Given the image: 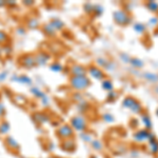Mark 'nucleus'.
Segmentation results:
<instances>
[{
  "mask_svg": "<svg viewBox=\"0 0 158 158\" xmlns=\"http://www.w3.org/2000/svg\"><path fill=\"white\" fill-rule=\"evenodd\" d=\"M130 64L132 65V68L133 69H136V70H140V69H142L144 67V62L143 60H141L140 58H131V61H130Z\"/></svg>",
  "mask_w": 158,
  "mask_h": 158,
  "instance_id": "nucleus-9",
  "label": "nucleus"
},
{
  "mask_svg": "<svg viewBox=\"0 0 158 158\" xmlns=\"http://www.w3.org/2000/svg\"><path fill=\"white\" fill-rule=\"evenodd\" d=\"M57 134L60 138H63V139H69L73 136L74 134V131H73V128L71 126H62L61 128H59V130L57 131Z\"/></svg>",
  "mask_w": 158,
  "mask_h": 158,
  "instance_id": "nucleus-5",
  "label": "nucleus"
},
{
  "mask_svg": "<svg viewBox=\"0 0 158 158\" xmlns=\"http://www.w3.org/2000/svg\"><path fill=\"white\" fill-rule=\"evenodd\" d=\"M141 122L144 126V129L148 130V131H150V130L153 128V122L149 114H147V113L141 114Z\"/></svg>",
  "mask_w": 158,
  "mask_h": 158,
  "instance_id": "nucleus-8",
  "label": "nucleus"
},
{
  "mask_svg": "<svg viewBox=\"0 0 158 158\" xmlns=\"http://www.w3.org/2000/svg\"><path fill=\"white\" fill-rule=\"evenodd\" d=\"M7 131H9V124L7 123H3L0 127V133H6Z\"/></svg>",
  "mask_w": 158,
  "mask_h": 158,
  "instance_id": "nucleus-21",
  "label": "nucleus"
},
{
  "mask_svg": "<svg viewBox=\"0 0 158 158\" xmlns=\"http://www.w3.org/2000/svg\"><path fill=\"white\" fill-rule=\"evenodd\" d=\"M141 76L144 80H147L150 83H157L158 82V74L152 72H144L141 73Z\"/></svg>",
  "mask_w": 158,
  "mask_h": 158,
  "instance_id": "nucleus-7",
  "label": "nucleus"
},
{
  "mask_svg": "<svg viewBox=\"0 0 158 158\" xmlns=\"http://www.w3.org/2000/svg\"><path fill=\"white\" fill-rule=\"evenodd\" d=\"M117 96H118V94H117L116 92H113V91L109 92V94H108V98H109L110 101H114L117 98Z\"/></svg>",
  "mask_w": 158,
  "mask_h": 158,
  "instance_id": "nucleus-20",
  "label": "nucleus"
},
{
  "mask_svg": "<svg viewBox=\"0 0 158 158\" xmlns=\"http://www.w3.org/2000/svg\"><path fill=\"white\" fill-rule=\"evenodd\" d=\"M120 59L123 61V62L130 63V61H131V57H130L127 53H121V54H120Z\"/></svg>",
  "mask_w": 158,
  "mask_h": 158,
  "instance_id": "nucleus-18",
  "label": "nucleus"
},
{
  "mask_svg": "<svg viewBox=\"0 0 158 158\" xmlns=\"http://www.w3.org/2000/svg\"><path fill=\"white\" fill-rule=\"evenodd\" d=\"M92 147H93L96 151H100V150L102 149V143H101L100 141H98V140H94V141H92Z\"/></svg>",
  "mask_w": 158,
  "mask_h": 158,
  "instance_id": "nucleus-17",
  "label": "nucleus"
},
{
  "mask_svg": "<svg viewBox=\"0 0 158 158\" xmlns=\"http://www.w3.org/2000/svg\"><path fill=\"white\" fill-rule=\"evenodd\" d=\"M133 29L137 34H144L147 32V25L142 22H137V23L134 24Z\"/></svg>",
  "mask_w": 158,
  "mask_h": 158,
  "instance_id": "nucleus-13",
  "label": "nucleus"
},
{
  "mask_svg": "<svg viewBox=\"0 0 158 158\" xmlns=\"http://www.w3.org/2000/svg\"><path fill=\"white\" fill-rule=\"evenodd\" d=\"M71 124H72V128L75 129L76 131H85L86 128V121L83 117L81 116H76L74 117L71 121Z\"/></svg>",
  "mask_w": 158,
  "mask_h": 158,
  "instance_id": "nucleus-4",
  "label": "nucleus"
},
{
  "mask_svg": "<svg viewBox=\"0 0 158 158\" xmlns=\"http://www.w3.org/2000/svg\"><path fill=\"white\" fill-rule=\"evenodd\" d=\"M7 140H10V141H11V142H9V141H7V142H9V144H10V146H11L12 148H18V143H17V142L15 141L14 139L10 138V139H7Z\"/></svg>",
  "mask_w": 158,
  "mask_h": 158,
  "instance_id": "nucleus-22",
  "label": "nucleus"
},
{
  "mask_svg": "<svg viewBox=\"0 0 158 158\" xmlns=\"http://www.w3.org/2000/svg\"><path fill=\"white\" fill-rule=\"evenodd\" d=\"M113 18L115 22L118 25L124 27V25H129L132 22V16L127 11H116L114 12Z\"/></svg>",
  "mask_w": 158,
  "mask_h": 158,
  "instance_id": "nucleus-2",
  "label": "nucleus"
},
{
  "mask_svg": "<svg viewBox=\"0 0 158 158\" xmlns=\"http://www.w3.org/2000/svg\"><path fill=\"white\" fill-rule=\"evenodd\" d=\"M72 72L74 74V76H82L85 75V69L81 65H75L72 69Z\"/></svg>",
  "mask_w": 158,
  "mask_h": 158,
  "instance_id": "nucleus-14",
  "label": "nucleus"
},
{
  "mask_svg": "<svg viewBox=\"0 0 158 158\" xmlns=\"http://www.w3.org/2000/svg\"><path fill=\"white\" fill-rule=\"evenodd\" d=\"M156 114H157V116H158V109H157V111H156Z\"/></svg>",
  "mask_w": 158,
  "mask_h": 158,
  "instance_id": "nucleus-26",
  "label": "nucleus"
},
{
  "mask_svg": "<svg viewBox=\"0 0 158 158\" xmlns=\"http://www.w3.org/2000/svg\"><path fill=\"white\" fill-rule=\"evenodd\" d=\"M154 92H155L156 94H158V85H155V86H154Z\"/></svg>",
  "mask_w": 158,
  "mask_h": 158,
  "instance_id": "nucleus-25",
  "label": "nucleus"
},
{
  "mask_svg": "<svg viewBox=\"0 0 158 158\" xmlns=\"http://www.w3.org/2000/svg\"><path fill=\"white\" fill-rule=\"evenodd\" d=\"M156 138L154 134H152L150 131H148L146 129H141L139 131H137L134 134V139L138 142H143V141H150V140Z\"/></svg>",
  "mask_w": 158,
  "mask_h": 158,
  "instance_id": "nucleus-3",
  "label": "nucleus"
},
{
  "mask_svg": "<svg viewBox=\"0 0 158 158\" xmlns=\"http://www.w3.org/2000/svg\"><path fill=\"white\" fill-rule=\"evenodd\" d=\"M101 86H102V89L104 91H108V92H111L113 91V83H112L111 80H109V79H106V80L102 81V83H101Z\"/></svg>",
  "mask_w": 158,
  "mask_h": 158,
  "instance_id": "nucleus-16",
  "label": "nucleus"
},
{
  "mask_svg": "<svg viewBox=\"0 0 158 158\" xmlns=\"http://www.w3.org/2000/svg\"><path fill=\"white\" fill-rule=\"evenodd\" d=\"M131 73L133 74V75L135 76H141V73H140V71L139 70H136V69H133V68H131Z\"/></svg>",
  "mask_w": 158,
  "mask_h": 158,
  "instance_id": "nucleus-23",
  "label": "nucleus"
},
{
  "mask_svg": "<svg viewBox=\"0 0 158 158\" xmlns=\"http://www.w3.org/2000/svg\"><path fill=\"white\" fill-rule=\"evenodd\" d=\"M91 85V80L88 76L82 75V76H73L71 79V85L76 90H85L86 88H89V85Z\"/></svg>",
  "mask_w": 158,
  "mask_h": 158,
  "instance_id": "nucleus-1",
  "label": "nucleus"
},
{
  "mask_svg": "<svg viewBox=\"0 0 158 158\" xmlns=\"http://www.w3.org/2000/svg\"><path fill=\"white\" fill-rule=\"evenodd\" d=\"M130 110H131V111L135 114H142V111H143V109H142V104L140 103L138 100L135 102V104Z\"/></svg>",
  "mask_w": 158,
  "mask_h": 158,
  "instance_id": "nucleus-15",
  "label": "nucleus"
},
{
  "mask_svg": "<svg viewBox=\"0 0 158 158\" xmlns=\"http://www.w3.org/2000/svg\"><path fill=\"white\" fill-rule=\"evenodd\" d=\"M89 73H90V75L92 77L95 78V79H98V80H101V79H103L106 77L103 71L97 67H91L89 69Z\"/></svg>",
  "mask_w": 158,
  "mask_h": 158,
  "instance_id": "nucleus-6",
  "label": "nucleus"
},
{
  "mask_svg": "<svg viewBox=\"0 0 158 158\" xmlns=\"http://www.w3.org/2000/svg\"><path fill=\"white\" fill-rule=\"evenodd\" d=\"M103 118H104V120L106 121H113L114 120V118H113V116H111L110 114H106V115H103Z\"/></svg>",
  "mask_w": 158,
  "mask_h": 158,
  "instance_id": "nucleus-24",
  "label": "nucleus"
},
{
  "mask_svg": "<svg viewBox=\"0 0 158 158\" xmlns=\"http://www.w3.org/2000/svg\"><path fill=\"white\" fill-rule=\"evenodd\" d=\"M144 6H147V9L149 10L150 12L154 13V14L158 13V2L157 1H147L146 3H144Z\"/></svg>",
  "mask_w": 158,
  "mask_h": 158,
  "instance_id": "nucleus-12",
  "label": "nucleus"
},
{
  "mask_svg": "<svg viewBox=\"0 0 158 158\" xmlns=\"http://www.w3.org/2000/svg\"><path fill=\"white\" fill-rule=\"evenodd\" d=\"M137 101L136 98H134L133 96H127L126 98L123 99V102H122V106L127 109H131L132 106H134L135 102Z\"/></svg>",
  "mask_w": 158,
  "mask_h": 158,
  "instance_id": "nucleus-10",
  "label": "nucleus"
},
{
  "mask_svg": "<svg viewBox=\"0 0 158 158\" xmlns=\"http://www.w3.org/2000/svg\"><path fill=\"white\" fill-rule=\"evenodd\" d=\"M149 148H150V152H151V154H154V155L158 154V140H157V138L150 140Z\"/></svg>",
  "mask_w": 158,
  "mask_h": 158,
  "instance_id": "nucleus-11",
  "label": "nucleus"
},
{
  "mask_svg": "<svg viewBox=\"0 0 158 158\" xmlns=\"http://www.w3.org/2000/svg\"><path fill=\"white\" fill-rule=\"evenodd\" d=\"M148 24H149L150 27H156V25H158V17H152V18L149 20Z\"/></svg>",
  "mask_w": 158,
  "mask_h": 158,
  "instance_id": "nucleus-19",
  "label": "nucleus"
}]
</instances>
